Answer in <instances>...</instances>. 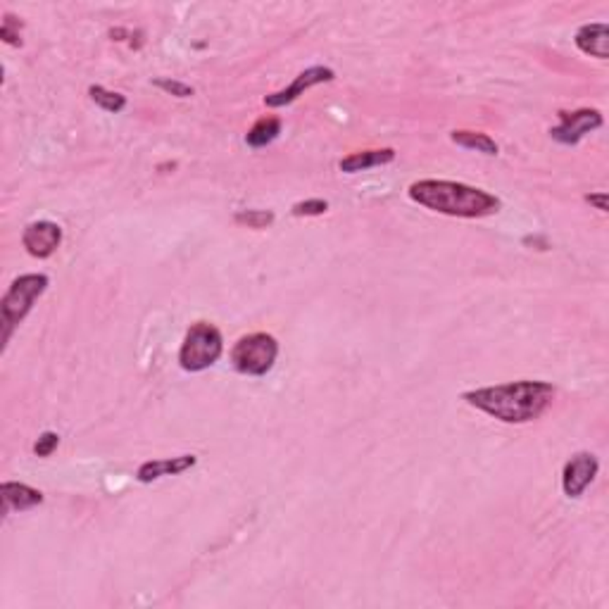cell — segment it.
Wrapping results in <instances>:
<instances>
[{"label":"cell","instance_id":"cell-9","mask_svg":"<svg viewBox=\"0 0 609 609\" xmlns=\"http://www.w3.org/2000/svg\"><path fill=\"white\" fill-rule=\"evenodd\" d=\"M22 243L29 255L34 258H50L62 243V229L55 222H34L29 224L22 236Z\"/></svg>","mask_w":609,"mask_h":609},{"label":"cell","instance_id":"cell-11","mask_svg":"<svg viewBox=\"0 0 609 609\" xmlns=\"http://www.w3.org/2000/svg\"><path fill=\"white\" fill-rule=\"evenodd\" d=\"M576 46L578 50L597 60H607L609 57V27L605 22H596V24H583L576 31Z\"/></svg>","mask_w":609,"mask_h":609},{"label":"cell","instance_id":"cell-17","mask_svg":"<svg viewBox=\"0 0 609 609\" xmlns=\"http://www.w3.org/2000/svg\"><path fill=\"white\" fill-rule=\"evenodd\" d=\"M236 222L245 224L251 229H264V226H269L274 222V215L267 210H243L236 215Z\"/></svg>","mask_w":609,"mask_h":609},{"label":"cell","instance_id":"cell-18","mask_svg":"<svg viewBox=\"0 0 609 609\" xmlns=\"http://www.w3.org/2000/svg\"><path fill=\"white\" fill-rule=\"evenodd\" d=\"M22 22L14 20L13 14H5L3 17V27H0V36L3 41L10 43V46H20L22 43Z\"/></svg>","mask_w":609,"mask_h":609},{"label":"cell","instance_id":"cell-7","mask_svg":"<svg viewBox=\"0 0 609 609\" xmlns=\"http://www.w3.org/2000/svg\"><path fill=\"white\" fill-rule=\"evenodd\" d=\"M597 472H600V462L596 455L578 453L564 464L562 472V488L569 498H581L583 490L596 481Z\"/></svg>","mask_w":609,"mask_h":609},{"label":"cell","instance_id":"cell-14","mask_svg":"<svg viewBox=\"0 0 609 609\" xmlns=\"http://www.w3.org/2000/svg\"><path fill=\"white\" fill-rule=\"evenodd\" d=\"M450 138L462 148L476 150V153H483V155H498V143L488 134H481V131H453Z\"/></svg>","mask_w":609,"mask_h":609},{"label":"cell","instance_id":"cell-3","mask_svg":"<svg viewBox=\"0 0 609 609\" xmlns=\"http://www.w3.org/2000/svg\"><path fill=\"white\" fill-rule=\"evenodd\" d=\"M48 288L46 274H24V277L14 278L13 286L0 300V319H3V343L10 340L13 329L22 324V319L27 317L34 303L41 298Z\"/></svg>","mask_w":609,"mask_h":609},{"label":"cell","instance_id":"cell-13","mask_svg":"<svg viewBox=\"0 0 609 609\" xmlns=\"http://www.w3.org/2000/svg\"><path fill=\"white\" fill-rule=\"evenodd\" d=\"M395 160V150L384 148V150H362V153H352V155L343 157L340 160V172L346 174H355V172L372 170V167H381V164H388Z\"/></svg>","mask_w":609,"mask_h":609},{"label":"cell","instance_id":"cell-12","mask_svg":"<svg viewBox=\"0 0 609 609\" xmlns=\"http://www.w3.org/2000/svg\"><path fill=\"white\" fill-rule=\"evenodd\" d=\"M3 493V515H7L10 509H17V512H27V509L41 505L43 495L41 490L27 486V483H14V481H7L0 488Z\"/></svg>","mask_w":609,"mask_h":609},{"label":"cell","instance_id":"cell-1","mask_svg":"<svg viewBox=\"0 0 609 609\" xmlns=\"http://www.w3.org/2000/svg\"><path fill=\"white\" fill-rule=\"evenodd\" d=\"M469 405L490 414L505 424H526L545 414L552 400L555 386L548 381H512L502 386H488L464 393Z\"/></svg>","mask_w":609,"mask_h":609},{"label":"cell","instance_id":"cell-19","mask_svg":"<svg viewBox=\"0 0 609 609\" xmlns=\"http://www.w3.org/2000/svg\"><path fill=\"white\" fill-rule=\"evenodd\" d=\"M329 210L326 200H304V203L293 205V215L296 217H314V215H324Z\"/></svg>","mask_w":609,"mask_h":609},{"label":"cell","instance_id":"cell-22","mask_svg":"<svg viewBox=\"0 0 609 609\" xmlns=\"http://www.w3.org/2000/svg\"><path fill=\"white\" fill-rule=\"evenodd\" d=\"M586 200H588L590 205H596L600 212H607V193H605V190H600V193H590V196H586Z\"/></svg>","mask_w":609,"mask_h":609},{"label":"cell","instance_id":"cell-15","mask_svg":"<svg viewBox=\"0 0 609 609\" xmlns=\"http://www.w3.org/2000/svg\"><path fill=\"white\" fill-rule=\"evenodd\" d=\"M278 134H281V122H278L277 117H264V119L255 122V127L245 134V143L252 146V148H264L271 141H277Z\"/></svg>","mask_w":609,"mask_h":609},{"label":"cell","instance_id":"cell-6","mask_svg":"<svg viewBox=\"0 0 609 609\" xmlns=\"http://www.w3.org/2000/svg\"><path fill=\"white\" fill-rule=\"evenodd\" d=\"M600 127H603V115L597 110H576V112H562V122L550 131V136L564 146H576L583 136Z\"/></svg>","mask_w":609,"mask_h":609},{"label":"cell","instance_id":"cell-21","mask_svg":"<svg viewBox=\"0 0 609 609\" xmlns=\"http://www.w3.org/2000/svg\"><path fill=\"white\" fill-rule=\"evenodd\" d=\"M155 86L167 91V93L176 95V98H190V95H193V86H189V84L183 82H174V79H157Z\"/></svg>","mask_w":609,"mask_h":609},{"label":"cell","instance_id":"cell-4","mask_svg":"<svg viewBox=\"0 0 609 609\" xmlns=\"http://www.w3.org/2000/svg\"><path fill=\"white\" fill-rule=\"evenodd\" d=\"M224 340L217 326L198 322L189 329L179 350V365L186 372H203L222 357Z\"/></svg>","mask_w":609,"mask_h":609},{"label":"cell","instance_id":"cell-10","mask_svg":"<svg viewBox=\"0 0 609 609\" xmlns=\"http://www.w3.org/2000/svg\"><path fill=\"white\" fill-rule=\"evenodd\" d=\"M196 455H179V457H167V460L143 462L138 472H136V479L141 481V483H153V481L163 479V476L183 474L190 467H196Z\"/></svg>","mask_w":609,"mask_h":609},{"label":"cell","instance_id":"cell-20","mask_svg":"<svg viewBox=\"0 0 609 609\" xmlns=\"http://www.w3.org/2000/svg\"><path fill=\"white\" fill-rule=\"evenodd\" d=\"M60 443V436L53 434V431H46V434L39 436V440L34 443V453L39 457H50L55 453V447Z\"/></svg>","mask_w":609,"mask_h":609},{"label":"cell","instance_id":"cell-16","mask_svg":"<svg viewBox=\"0 0 609 609\" xmlns=\"http://www.w3.org/2000/svg\"><path fill=\"white\" fill-rule=\"evenodd\" d=\"M88 95L93 98L95 105H101L105 112H122L124 108H127V98L119 93H115V91H108V88L102 86H91L88 88Z\"/></svg>","mask_w":609,"mask_h":609},{"label":"cell","instance_id":"cell-2","mask_svg":"<svg viewBox=\"0 0 609 609\" xmlns=\"http://www.w3.org/2000/svg\"><path fill=\"white\" fill-rule=\"evenodd\" d=\"M410 198L421 207L447 215V217L479 219L500 210V200L486 190L467 186V183L438 181V179L414 181L410 186Z\"/></svg>","mask_w":609,"mask_h":609},{"label":"cell","instance_id":"cell-8","mask_svg":"<svg viewBox=\"0 0 609 609\" xmlns=\"http://www.w3.org/2000/svg\"><path fill=\"white\" fill-rule=\"evenodd\" d=\"M333 82V69L329 67H310L304 69L303 75L296 76V82L291 84L284 91H278V93H271L264 98V105L267 108H284V105H291L293 101H298L300 95L312 86H319V84Z\"/></svg>","mask_w":609,"mask_h":609},{"label":"cell","instance_id":"cell-5","mask_svg":"<svg viewBox=\"0 0 609 609\" xmlns=\"http://www.w3.org/2000/svg\"><path fill=\"white\" fill-rule=\"evenodd\" d=\"M278 355V343L269 333H251L238 340L231 350V362L236 372L248 376H264L269 372Z\"/></svg>","mask_w":609,"mask_h":609}]
</instances>
